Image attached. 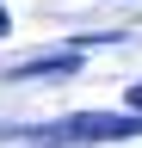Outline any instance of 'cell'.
Returning a JSON list of instances; mask_svg holds the SVG:
<instances>
[{
    "label": "cell",
    "instance_id": "obj_1",
    "mask_svg": "<svg viewBox=\"0 0 142 148\" xmlns=\"http://www.w3.org/2000/svg\"><path fill=\"white\" fill-rule=\"evenodd\" d=\"M142 136L136 111H74L62 123H31L25 148H99V142H130Z\"/></svg>",
    "mask_w": 142,
    "mask_h": 148
},
{
    "label": "cell",
    "instance_id": "obj_2",
    "mask_svg": "<svg viewBox=\"0 0 142 148\" xmlns=\"http://www.w3.org/2000/svg\"><path fill=\"white\" fill-rule=\"evenodd\" d=\"M68 74H80V49H49V56H31V62H19V68H6L0 80H68Z\"/></svg>",
    "mask_w": 142,
    "mask_h": 148
},
{
    "label": "cell",
    "instance_id": "obj_3",
    "mask_svg": "<svg viewBox=\"0 0 142 148\" xmlns=\"http://www.w3.org/2000/svg\"><path fill=\"white\" fill-rule=\"evenodd\" d=\"M123 99H130V111L142 117V80H130V92H123Z\"/></svg>",
    "mask_w": 142,
    "mask_h": 148
},
{
    "label": "cell",
    "instance_id": "obj_4",
    "mask_svg": "<svg viewBox=\"0 0 142 148\" xmlns=\"http://www.w3.org/2000/svg\"><path fill=\"white\" fill-rule=\"evenodd\" d=\"M12 31V12H6V0H0V37H6Z\"/></svg>",
    "mask_w": 142,
    "mask_h": 148
}]
</instances>
